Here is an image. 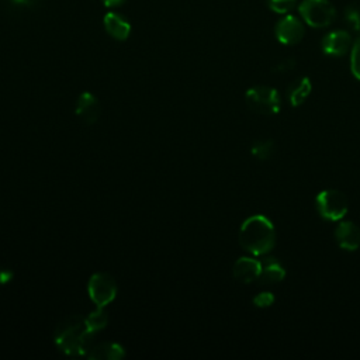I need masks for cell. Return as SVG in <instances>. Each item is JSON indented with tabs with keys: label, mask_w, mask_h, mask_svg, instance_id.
<instances>
[{
	"label": "cell",
	"mask_w": 360,
	"mask_h": 360,
	"mask_svg": "<svg viewBox=\"0 0 360 360\" xmlns=\"http://www.w3.org/2000/svg\"><path fill=\"white\" fill-rule=\"evenodd\" d=\"M125 354L124 347L114 342H103L89 349L87 357L96 360H120Z\"/></svg>",
	"instance_id": "4fadbf2b"
},
{
	"label": "cell",
	"mask_w": 360,
	"mask_h": 360,
	"mask_svg": "<svg viewBox=\"0 0 360 360\" xmlns=\"http://www.w3.org/2000/svg\"><path fill=\"white\" fill-rule=\"evenodd\" d=\"M274 34H276V38L281 44L295 45L302 39V37L305 34V28L300 18H297L295 15L287 14L277 21Z\"/></svg>",
	"instance_id": "52a82bcc"
},
{
	"label": "cell",
	"mask_w": 360,
	"mask_h": 360,
	"mask_svg": "<svg viewBox=\"0 0 360 360\" xmlns=\"http://www.w3.org/2000/svg\"><path fill=\"white\" fill-rule=\"evenodd\" d=\"M87 292L96 307L108 305L117 295V284L107 273H96L87 283Z\"/></svg>",
	"instance_id": "8992f818"
},
{
	"label": "cell",
	"mask_w": 360,
	"mask_h": 360,
	"mask_svg": "<svg viewBox=\"0 0 360 360\" xmlns=\"http://www.w3.org/2000/svg\"><path fill=\"white\" fill-rule=\"evenodd\" d=\"M311 90H312V84L308 77L295 79L294 82L290 83L287 89V97L290 104L292 107H300L307 101L308 96L311 94Z\"/></svg>",
	"instance_id": "9a60e30c"
},
{
	"label": "cell",
	"mask_w": 360,
	"mask_h": 360,
	"mask_svg": "<svg viewBox=\"0 0 360 360\" xmlns=\"http://www.w3.org/2000/svg\"><path fill=\"white\" fill-rule=\"evenodd\" d=\"M260 271H262V262L253 257H239L232 267L233 277L243 284H249L259 280Z\"/></svg>",
	"instance_id": "30bf717a"
},
{
	"label": "cell",
	"mask_w": 360,
	"mask_h": 360,
	"mask_svg": "<svg viewBox=\"0 0 360 360\" xmlns=\"http://www.w3.org/2000/svg\"><path fill=\"white\" fill-rule=\"evenodd\" d=\"M346 21L353 27V30H360V10L353 6L346 8Z\"/></svg>",
	"instance_id": "44dd1931"
},
{
	"label": "cell",
	"mask_w": 360,
	"mask_h": 360,
	"mask_svg": "<svg viewBox=\"0 0 360 360\" xmlns=\"http://www.w3.org/2000/svg\"><path fill=\"white\" fill-rule=\"evenodd\" d=\"M298 10L304 21L315 28L330 25L336 14V10L329 0H302Z\"/></svg>",
	"instance_id": "277c9868"
},
{
	"label": "cell",
	"mask_w": 360,
	"mask_h": 360,
	"mask_svg": "<svg viewBox=\"0 0 360 360\" xmlns=\"http://www.w3.org/2000/svg\"><path fill=\"white\" fill-rule=\"evenodd\" d=\"M297 4V0H269V7L278 14H285L291 11Z\"/></svg>",
	"instance_id": "d6986e66"
},
{
	"label": "cell",
	"mask_w": 360,
	"mask_h": 360,
	"mask_svg": "<svg viewBox=\"0 0 360 360\" xmlns=\"http://www.w3.org/2000/svg\"><path fill=\"white\" fill-rule=\"evenodd\" d=\"M274 302V295L269 291H263V292H259L257 295H255L253 298V304L259 308H267L270 305H273Z\"/></svg>",
	"instance_id": "ffe728a7"
},
{
	"label": "cell",
	"mask_w": 360,
	"mask_h": 360,
	"mask_svg": "<svg viewBox=\"0 0 360 360\" xmlns=\"http://www.w3.org/2000/svg\"><path fill=\"white\" fill-rule=\"evenodd\" d=\"M75 112L76 115L86 124H94L101 112L100 108V103L97 100L96 96H93L91 93H82L76 101V107H75Z\"/></svg>",
	"instance_id": "9c48e42d"
},
{
	"label": "cell",
	"mask_w": 360,
	"mask_h": 360,
	"mask_svg": "<svg viewBox=\"0 0 360 360\" xmlns=\"http://www.w3.org/2000/svg\"><path fill=\"white\" fill-rule=\"evenodd\" d=\"M350 68L356 79L360 80V38L353 44L350 53Z\"/></svg>",
	"instance_id": "ac0fdd59"
},
{
	"label": "cell",
	"mask_w": 360,
	"mask_h": 360,
	"mask_svg": "<svg viewBox=\"0 0 360 360\" xmlns=\"http://www.w3.org/2000/svg\"><path fill=\"white\" fill-rule=\"evenodd\" d=\"M338 245L345 250H356L360 246V228L352 222H340L335 229Z\"/></svg>",
	"instance_id": "8fae6325"
},
{
	"label": "cell",
	"mask_w": 360,
	"mask_h": 360,
	"mask_svg": "<svg viewBox=\"0 0 360 360\" xmlns=\"http://www.w3.org/2000/svg\"><path fill=\"white\" fill-rule=\"evenodd\" d=\"M319 215L328 221H339L347 212V198L339 190H323L315 198Z\"/></svg>",
	"instance_id": "5b68a950"
},
{
	"label": "cell",
	"mask_w": 360,
	"mask_h": 360,
	"mask_svg": "<svg viewBox=\"0 0 360 360\" xmlns=\"http://www.w3.org/2000/svg\"><path fill=\"white\" fill-rule=\"evenodd\" d=\"M107 7H115V6H120L122 4L125 0H101Z\"/></svg>",
	"instance_id": "cb8c5ba5"
},
{
	"label": "cell",
	"mask_w": 360,
	"mask_h": 360,
	"mask_svg": "<svg viewBox=\"0 0 360 360\" xmlns=\"http://www.w3.org/2000/svg\"><path fill=\"white\" fill-rule=\"evenodd\" d=\"M13 278V273L8 269H0V284L8 283Z\"/></svg>",
	"instance_id": "603a6c76"
},
{
	"label": "cell",
	"mask_w": 360,
	"mask_h": 360,
	"mask_svg": "<svg viewBox=\"0 0 360 360\" xmlns=\"http://www.w3.org/2000/svg\"><path fill=\"white\" fill-rule=\"evenodd\" d=\"M239 245L255 256H263L271 252L276 245V231L264 215H252L243 221L239 229Z\"/></svg>",
	"instance_id": "7a4b0ae2"
},
{
	"label": "cell",
	"mask_w": 360,
	"mask_h": 360,
	"mask_svg": "<svg viewBox=\"0 0 360 360\" xmlns=\"http://www.w3.org/2000/svg\"><path fill=\"white\" fill-rule=\"evenodd\" d=\"M105 31L118 41H124L128 38L131 32V24L118 13H107L103 18Z\"/></svg>",
	"instance_id": "7c38bea8"
},
{
	"label": "cell",
	"mask_w": 360,
	"mask_h": 360,
	"mask_svg": "<svg viewBox=\"0 0 360 360\" xmlns=\"http://www.w3.org/2000/svg\"><path fill=\"white\" fill-rule=\"evenodd\" d=\"M294 66H295V60L290 58V59H284V60H281V62L274 68V70H276L277 73H287V72L292 70V69H294Z\"/></svg>",
	"instance_id": "7402d4cb"
},
{
	"label": "cell",
	"mask_w": 360,
	"mask_h": 360,
	"mask_svg": "<svg viewBox=\"0 0 360 360\" xmlns=\"http://www.w3.org/2000/svg\"><path fill=\"white\" fill-rule=\"evenodd\" d=\"M274 153V143L271 139H259L252 145V155L259 160H269Z\"/></svg>",
	"instance_id": "e0dca14e"
},
{
	"label": "cell",
	"mask_w": 360,
	"mask_h": 360,
	"mask_svg": "<svg viewBox=\"0 0 360 360\" xmlns=\"http://www.w3.org/2000/svg\"><path fill=\"white\" fill-rule=\"evenodd\" d=\"M28 1H32V0H28Z\"/></svg>",
	"instance_id": "d4e9b609"
},
{
	"label": "cell",
	"mask_w": 360,
	"mask_h": 360,
	"mask_svg": "<svg viewBox=\"0 0 360 360\" xmlns=\"http://www.w3.org/2000/svg\"><path fill=\"white\" fill-rule=\"evenodd\" d=\"M86 318V323H87V328L90 329V332L96 333L101 329H104L107 326V322H108V316L107 314L103 311L101 307H97L94 311H91Z\"/></svg>",
	"instance_id": "2e32d148"
},
{
	"label": "cell",
	"mask_w": 360,
	"mask_h": 360,
	"mask_svg": "<svg viewBox=\"0 0 360 360\" xmlns=\"http://www.w3.org/2000/svg\"><path fill=\"white\" fill-rule=\"evenodd\" d=\"M352 45L350 34L345 30H336L326 34L322 39V51L330 56L345 55Z\"/></svg>",
	"instance_id": "ba28073f"
},
{
	"label": "cell",
	"mask_w": 360,
	"mask_h": 360,
	"mask_svg": "<svg viewBox=\"0 0 360 360\" xmlns=\"http://www.w3.org/2000/svg\"><path fill=\"white\" fill-rule=\"evenodd\" d=\"M284 277H285V270L277 259L266 257L262 262V271L259 276V281L262 284H277L283 281Z\"/></svg>",
	"instance_id": "5bb4252c"
},
{
	"label": "cell",
	"mask_w": 360,
	"mask_h": 360,
	"mask_svg": "<svg viewBox=\"0 0 360 360\" xmlns=\"http://www.w3.org/2000/svg\"><path fill=\"white\" fill-rule=\"evenodd\" d=\"M245 100L252 111L263 115L277 114L281 108V98L278 91L274 87L264 84L250 87L245 94Z\"/></svg>",
	"instance_id": "3957f363"
},
{
	"label": "cell",
	"mask_w": 360,
	"mask_h": 360,
	"mask_svg": "<svg viewBox=\"0 0 360 360\" xmlns=\"http://www.w3.org/2000/svg\"><path fill=\"white\" fill-rule=\"evenodd\" d=\"M93 335L87 328L84 316L70 315L59 322L53 340L60 352L69 356H80L87 354Z\"/></svg>",
	"instance_id": "6da1fadb"
}]
</instances>
